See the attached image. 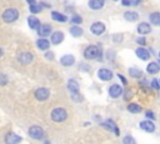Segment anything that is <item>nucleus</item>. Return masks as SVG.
<instances>
[{
	"label": "nucleus",
	"instance_id": "32",
	"mask_svg": "<svg viewBox=\"0 0 160 144\" xmlns=\"http://www.w3.org/2000/svg\"><path fill=\"white\" fill-rule=\"evenodd\" d=\"M151 88L155 89V90H158V89L160 88V83H159L156 79H152V80H151Z\"/></svg>",
	"mask_w": 160,
	"mask_h": 144
},
{
	"label": "nucleus",
	"instance_id": "41",
	"mask_svg": "<svg viewBox=\"0 0 160 144\" xmlns=\"http://www.w3.org/2000/svg\"><path fill=\"white\" fill-rule=\"evenodd\" d=\"M131 1V5H139L141 3V0H130Z\"/></svg>",
	"mask_w": 160,
	"mask_h": 144
},
{
	"label": "nucleus",
	"instance_id": "14",
	"mask_svg": "<svg viewBox=\"0 0 160 144\" xmlns=\"http://www.w3.org/2000/svg\"><path fill=\"white\" fill-rule=\"evenodd\" d=\"M151 31V26L148 24V23H140L138 25V33L141 34V35H145V34H149Z\"/></svg>",
	"mask_w": 160,
	"mask_h": 144
},
{
	"label": "nucleus",
	"instance_id": "11",
	"mask_svg": "<svg viewBox=\"0 0 160 144\" xmlns=\"http://www.w3.org/2000/svg\"><path fill=\"white\" fill-rule=\"evenodd\" d=\"M140 128L148 133H152L155 130V124L151 121V120H142L140 123Z\"/></svg>",
	"mask_w": 160,
	"mask_h": 144
},
{
	"label": "nucleus",
	"instance_id": "5",
	"mask_svg": "<svg viewBox=\"0 0 160 144\" xmlns=\"http://www.w3.org/2000/svg\"><path fill=\"white\" fill-rule=\"evenodd\" d=\"M49 95H50V91H49V89H46V88H39V89H36V91H35V98H36L38 100H40V101L46 100V99L49 98Z\"/></svg>",
	"mask_w": 160,
	"mask_h": 144
},
{
	"label": "nucleus",
	"instance_id": "4",
	"mask_svg": "<svg viewBox=\"0 0 160 144\" xmlns=\"http://www.w3.org/2000/svg\"><path fill=\"white\" fill-rule=\"evenodd\" d=\"M29 135L32 138V139H36V140H40L44 138V130L42 128L38 126V125H34L29 129Z\"/></svg>",
	"mask_w": 160,
	"mask_h": 144
},
{
	"label": "nucleus",
	"instance_id": "17",
	"mask_svg": "<svg viewBox=\"0 0 160 144\" xmlns=\"http://www.w3.org/2000/svg\"><path fill=\"white\" fill-rule=\"evenodd\" d=\"M62 40H64V34H62L61 31H55L54 34H51V43H52V44L58 45V44H60Z\"/></svg>",
	"mask_w": 160,
	"mask_h": 144
},
{
	"label": "nucleus",
	"instance_id": "31",
	"mask_svg": "<svg viewBox=\"0 0 160 144\" xmlns=\"http://www.w3.org/2000/svg\"><path fill=\"white\" fill-rule=\"evenodd\" d=\"M122 141H124L125 144H135V139H134V138H131L130 135L125 136V138L122 139Z\"/></svg>",
	"mask_w": 160,
	"mask_h": 144
},
{
	"label": "nucleus",
	"instance_id": "7",
	"mask_svg": "<svg viewBox=\"0 0 160 144\" xmlns=\"http://www.w3.org/2000/svg\"><path fill=\"white\" fill-rule=\"evenodd\" d=\"M90 30H91V33H92L94 35H101V34L105 31V25H104L102 23H100V21H96V23H94V24L91 25Z\"/></svg>",
	"mask_w": 160,
	"mask_h": 144
},
{
	"label": "nucleus",
	"instance_id": "23",
	"mask_svg": "<svg viewBox=\"0 0 160 144\" xmlns=\"http://www.w3.org/2000/svg\"><path fill=\"white\" fill-rule=\"evenodd\" d=\"M68 89L71 91V93H75V91H79V84L76 80L74 79H70L68 81Z\"/></svg>",
	"mask_w": 160,
	"mask_h": 144
},
{
	"label": "nucleus",
	"instance_id": "44",
	"mask_svg": "<svg viewBox=\"0 0 160 144\" xmlns=\"http://www.w3.org/2000/svg\"><path fill=\"white\" fill-rule=\"evenodd\" d=\"M1 56H2V50L0 49V58H1Z\"/></svg>",
	"mask_w": 160,
	"mask_h": 144
},
{
	"label": "nucleus",
	"instance_id": "39",
	"mask_svg": "<svg viewBox=\"0 0 160 144\" xmlns=\"http://www.w3.org/2000/svg\"><path fill=\"white\" fill-rule=\"evenodd\" d=\"M121 4L124 6H129V5H131V1L130 0H121Z\"/></svg>",
	"mask_w": 160,
	"mask_h": 144
},
{
	"label": "nucleus",
	"instance_id": "45",
	"mask_svg": "<svg viewBox=\"0 0 160 144\" xmlns=\"http://www.w3.org/2000/svg\"><path fill=\"white\" fill-rule=\"evenodd\" d=\"M159 64H160V59H159Z\"/></svg>",
	"mask_w": 160,
	"mask_h": 144
},
{
	"label": "nucleus",
	"instance_id": "48",
	"mask_svg": "<svg viewBox=\"0 0 160 144\" xmlns=\"http://www.w3.org/2000/svg\"><path fill=\"white\" fill-rule=\"evenodd\" d=\"M115 1H116V0H115Z\"/></svg>",
	"mask_w": 160,
	"mask_h": 144
},
{
	"label": "nucleus",
	"instance_id": "2",
	"mask_svg": "<svg viewBox=\"0 0 160 144\" xmlns=\"http://www.w3.org/2000/svg\"><path fill=\"white\" fill-rule=\"evenodd\" d=\"M18 18H19V11H18L16 9L10 8V9H6V10L2 13V20H4L5 23H12V21H15Z\"/></svg>",
	"mask_w": 160,
	"mask_h": 144
},
{
	"label": "nucleus",
	"instance_id": "21",
	"mask_svg": "<svg viewBox=\"0 0 160 144\" xmlns=\"http://www.w3.org/2000/svg\"><path fill=\"white\" fill-rule=\"evenodd\" d=\"M28 23H29V26H30L31 29H38V28L40 26V21H39V19L35 18V16H29V18H28Z\"/></svg>",
	"mask_w": 160,
	"mask_h": 144
},
{
	"label": "nucleus",
	"instance_id": "10",
	"mask_svg": "<svg viewBox=\"0 0 160 144\" xmlns=\"http://www.w3.org/2000/svg\"><path fill=\"white\" fill-rule=\"evenodd\" d=\"M104 128H106V129H109V130H111V131H114L115 133V135H119L120 133H119V129H118V126H116V124L111 120V119H108V120H105L102 124H101Z\"/></svg>",
	"mask_w": 160,
	"mask_h": 144
},
{
	"label": "nucleus",
	"instance_id": "22",
	"mask_svg": "<svg viewBox=\"0 0 160 144\" xmlns=\"http://www.w3.org/2000/svg\"><path fill=\"white\" fill-rule=\"evenodd\" d=\"M51 16H52V19H54L55 21H59V23H65V21L68 20V18H66L65 15H62V14H60V13H58V11H52V13H51Z\"/></svg>",
	"mask_w": 160,
	"mask_h": 144
},
{
	"label": "nucleus",
	"instance_id": "30",
	"mask_svg": "<svg viewBox=\"0 0 160 144\" xmlns=\"http://www.w3.org/2000/svg\"><path fill=\"white\" fill-rule=\"evenodd\" d=\"M71 98H72V100H75V101H81V100H82V96L80 95L79 91L72 93V94H71Z\"/></svg>",
	"mask_w": 160,
	"mask_h": 144
},
{
	"label": "nucleus",
	"instance_id": "1",
	"mask_svg": "<svg viewBox=\"0 0 160 144\" xmlns=\"http://www.w3.org/2000/svg\"><path fill=\"white\" fill-rule=\"evenodd\" d=\"M66 118H68V111L64 108H55L51 111V119L54 121H56V123L64 121Z\"/></svg>",
	"mask_w": 160,
	"mask_h": 144
},
{
	"label": "nucleus",
	"instance_id": "47",
	"mask_svg": "<svg viewBox=\"0 0 160 144\" xmlns=\"http://www.w3.org/2000/svg\"><path fill=\"white\" fill-rule=\"evenodd\" d=\"M159 83H160V80H159Z\"/></svg>",
	"mask_w": 160,
	"mask_h": 144
},
{
	"label": "nucleus",
	"instance_id": "37",
	"mask_svg": "<svg viewBox=\"0 0 160 144\" xmlns=\"http://www.w3.org/2000/svg\"><path fill=\"white\" fill-rule=\"evenodd\" d=\"M136 41H138L140 45H145V44H146V40H145V38H138V39H136Z\"/></svg>",
	"mask_w": 160,
	"mask_h": 144
},
{
	"label": "nucleus",
	"instance_id": "34",
	"mask_svg": "<svg viewBox=\"0 0 160 144\" xmlns=\"http://www.w3.org/2000/svg\"><path fill=\"white\" fill-rule=\"evenodd\" d=\"M81 21H82V19L80 16H78V15H74L71 18V23H74V24H80Z\"/></svg>",
	"mask_w": 160,
	"mask_h": 144
},
{
	"label": "nucleus",
	"instance_id": "27",
	"mask_svg": "<svg viewBox=\"0 0 160 144\" xmlns=\"http://www.w3.org/2000/svg\"><path fill=\"white\" fill-rule=\"evenodd\" d=\"M128 110L130 111V113H140L141 111V106L140 105H138V104H135V103H131V104H129L128 105Z\"/></svg>",
	"mask_w": 160,
	"mask_h": 144
},
{
	"label": "nucleus",
	"instance_id": "8",
	"mask_svg": "<svg viewBox=\"0 0 160 144\" xmlns=\"http://www.w3.org/2000/svg\"><path fill=\"white\" fill-rule=\"evenodd\" d=\"M109 94H110L111 98H119L122 94V88L118 84H114L109 88Z\"/></svg>",
	"mask_w": 160,
	"mask_h": 144
},
{
	"label": "nucleus",
	"instance_id": "36",
	"mask_svg": "<svg viewBox=\"0 0 160 144\" xmlns=\"http://www.w3.org/2000/svg\"><path fill=\"white\" fill-rule=\"evenodd\" d=\"M145 115H146L149 119H155V114H154L152 111H150V110H148V111L145 113Z\"/></svg>",
	"mask_w": 160,
	"mask_h": 144
},
{
	"label": "nucleus",
	"instance_id": "25",
	"mask_svg": "<svg viewBox=\"0 0 160 144\" xmlns=\"http://www.w3.org/2000/svg\"><path fill=\"white\" fill-rule=\"evenodd\" d=\"M70 34L72 35V36H75V38H78V36H81L82 35V29L80 28V26H71L70 28Z\"/></svg>",
	"mask_w": 160,
	"mask_h": 144
},
{
	"label": "nucleus",
	"instance_id": "38",
	"mask_svg": "<svg viewBox=\"0 0 160 144\" xmlns=\"http://www.w3.org/2000/svg\"><path fill=\"white\" fill-rule=\"evenodd\" d=\"M45 58H46V59H54V53H52V51L45 53Z\"/></svg>",
	"mask_w": 160,
	"mask_h": 144
},
{
	"label": "nucleus",
	"instance_id": "46",
	"mask_svg": "<svg viewBox=\"0 0 160 144\" xmlns=\"http://www.w3.org/2000/svg\"><path fill=\"white\" fill-rule=\"evenodd\" d=\"M159 56H160V53H159Z\"/></svg>",
	"mask_w": 160,
	"mask_h": 144
},
{
	"label": "nucleus",
	"instance_id": "15",
	"mask_svg": "<svg viewBox=\"0 0 160 144\" xmlns=\"http://www.w3.org/2000/svg\"><path fill=\"white\" fill-rule=\"evenodd\" d=\"M135 54H136L138 58L141 59V60H148V59L150 58L149 51H148L146 49H144V48H138V49L135 50Z\"/></svg>",
	"mask_w": 160,
	"mask_h": 144
},
{
	"label": "nucleus",
	"instance_id": "33",
	"mask_svg": "<svg viewBox=\"0 0 160 144\" xmlns=\"http://www.w3.org/2000/svg\"><path fill=\"white\" fill-rule=\"evenodd\" d=\"M8 84V76L5 74H0V85Z\"/></svg>",
	"mask_w": 160,
	"mask_h": 144
},
{
	"label": "nucleus",
	"instance_id": "3",
	"mask_svg": "<svg viewBox=\"0 0 160 144\" xmlns=\"http://www.w3.org/2000/svg\"><path fill=\"white\" fill-rule=\"evenodd\" d=\"M84 56H85V59H88V60L96 59V58L100 56V49H99L98 46H95V45H90V46H88V48L85 49Z\"/></svg>",
	"mask_w": 160,
	"mask_h": 144
},
{
	"label": "nucleus",
	"instance_id": "20",
	"mask_svg": "<svg viewBox=\"0 0 160 144\" xmlns=\"http://www.w3.org/2000/svg\"><path fill=\"white\" fill-rule=\"evenodd\" d=\"M89 6L94 10H99L104 6V0H90L89 1Z\"/></svg>",
	"mask_w": 160,
	"mask_h": 144
},
{
	"label": "nucleus",
	"instance_id": "29",
	"mask_svg": "<svg viewBox=\"0 0 160 144\" xmlns=\"http://www.w3.org/2000/svg\"><path fill=\"white\" fill-rule=\"evenodd\" d=\"M40 10H41V6L38 5V3L34 4V5H30V11H31L32 14H36V13H39Z\"/></svg>",
	"mask_w": 160,
	"mask_h": 144
},
{
	"label": "nucleus",
	"instance_id": "43",
	"mask_svg": "<svg viewBox=\"0 0 160 144\" xmlns=\"http://www.w3.org/2000/svg\"><path fill=\"white\" fill-rule=\"evenodd\" d=\"M28 3H29L30 5H34V4H36V1H35V0H28Z\"/></svg>",
	"mask_w": 160,
	"mask_h": 144
},
{
	"label": "nucleus",
	"instance_id": "19",
	"mask_svg": "<svg viewBox=\"0 0 160 144\" xmlns=\"http://www.w3.org/2000/svg\"><path fill=\"white\" fill-rule=\"evenodd\" d=\"M124 18H125V20H128V21H136V20L139 19V14L135 13V11H126V13L124 14Z\"/></svg>",
	"mask_w": 160,
	"mask_h": 144
},
{
	"label": "nucleus",
	"instance_id": "13",
	"mask_svg": "<svg viewBox=\"0 0 160 144\" xmlns=\"http://www.w3.org/2000/svg\"><path fill=\"white\" fill-rule=\"evenodd\" d=\"M50 33H51V26L48 24H41L38 28V34L40 36H48V35H50Z\"/></svg>",
	"mask_w": 160,
	"mask_h": 144
},
{
	"label": "nucleus",
	"instance_id": "16",
	"mask_svg": "<svg viewBox=\"0 0 160 144\" xmlns=\"http://www.w3.org/2000/svg\"><path fill=\"white\" fill-rule=\"evenodd\" d=\"M60 63H61L64 66H71V65L75 63V58H74L72 55L68 54V55H64V56L60 59Z\"/></svg>",
	"mask_w": 160,
	"mask_h": 144
},
{
	"label": "nucleus",
	"instance_id": "42",
	"mask_svg": "<svg viewBox=\"0 0 160 144\" xmlns=\"http://www.w3.org/2000/svg\"><path fill=\"white\" fill-rule=\"evenodd\" d=\"M119 78H120V79L122 80V83H124V84H126V79H125V78H124L122 75H120V74H119Z\"/></svg>",
	"mask_w": 160,
	"mask_h": 144
},
{
	"label": "nucleus",
	"instance_id": "6",
	"mask_svg": "<svg viewBox=\"0 0 160 144\" xmlns=\"http://www.w3.org/2000/svg\"><path fill=\"white\" fill-rule=\"evenodd\" d=\"M32 59H34V55H32V53H29V51H24V53H21V54L19 55V61H20L22 65L30 64V63L32 61Z\"/></svg>",
	"mask_w": 160,
	"mask_h": 144
},
{
	"label": "nucleus",
	"instance_id": "9",
	"mask_svg": "<svg viewBox=\"0 0 160 144\" xmlns=\"http://www.w3.org/2000/svg\"><path fill=\"white\" fill-rule=\"evenodd\" d=\"M98 76H99V79H101V80H104V81H108V80H110V79L112 78V73H111L109 69L102 68V69H100V70L98 71Z\"/></svg>",
	"mask_w": 160,
	"mask_h": 144
},
{
	"label": "nucleus",
	"instance_id": "35",
	"mask_svg": "<svg viewBox=\"0 0 160 144\" xmlns=\"http://www.w3.org/2000/svg\"><path fill=\"white\" fill-rule=\"evenodd\" d=\"M112 40H114L115 43H120V41L122 40V35H121V34H115L114 38H112Z\"/></svg>",
	"mask_w": 160,
	"mask_h": 144
},
{
	"label": "nucleus",
	"instance_id": "28",
	"mask_svg": "<svg viewBox=\"0 0 160 144\" xmlns=\"http://www.w3.org/2000/svg\"><path fill=\"white\" fill-rule=\"evenodd\" d=\"M129 74H130L132 78H141L142 71L139 70L138 68H130V69H129Z\"/></svg>",
	"mask_w": 160,
	"mask_h": 144
},
{
	"label": "nucleus",
	"instance_id": "26",
	"mask_svg": "<svg viewBox=\"0 0 160 144\" xmlns=\"http://www.w3.org/2000/svg\"><path fill=\"white\" fill-rule=\"evenodd\" d=\"M150 21L154 24V25H158V26H160V13H152L151 15H150Z\"/></svg>",
	"mask_w": 160,
	"mask_h": 144
},
{
	"label": "nucleus",
	"instance_id": "40",
	"mask_svg": "<svg viewBox=\"0 0 160 144\" xmlns=\"http://www.w3.org/2000/svg\"><path fill=\"white\" fill-rule=\"evenodd\" d=\"M131 96H132V91L131 90H128L126 91V95H125V99H130Z\"/></svg>",
	"mask_w": 160,
	"mask_h": 144
},
{
	"label": "nucleus",
	"instance_id": "24",
	"mask_svg": "<svg viewBox=\"0 0 160 144\" xmlns=\"http://www.w3.org/2000/svg\"><path fill=\"white\" fill-rule=\"evenodd\" d=\"M36 44H38V48H39L40 50H46V49L50 46V43H49L46 39H39V40L36 41Z\"/></svg>",
	"mask_w": 160,
	"mask_h": 144
},
{
	"label": "nucleus",
	"instance_id": "18",
	"mask_svg": "<svg viewBox=\"0 0 160 144\" xmlns=\"http://www.w3.org/2000/svg\"><path fill=\"white\" fill-rule=\"evenodd\" d=\"M159 70H160V65H159V63H155V61H151L146 68V71L150 74H156V73H159Z\"/></svg>",
	"mask_w": 160,
	"mask_h": 144
},
{
	"label": "nucleus",
	"instance_id": "12",
	"mask_svg": "<svg viewBox=\"0 0 160 144\" xmlns=\"http://www.w3.org/2000/svg\"><path fill=\"white\" fill-rule=\"evenodd\" d=\"M5 141L8 144H16V143H20L21 141V136H19L15 133H8L6 136H5Z\"/></svg>",
	"mask_w": 160,
	"mask_h": 144
}]
</instances>
